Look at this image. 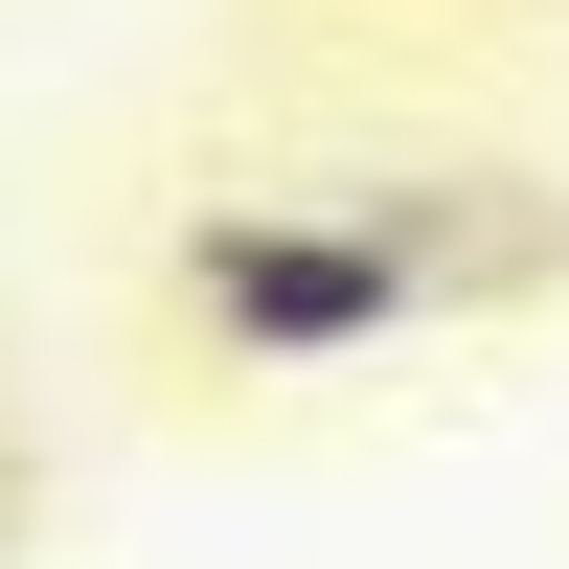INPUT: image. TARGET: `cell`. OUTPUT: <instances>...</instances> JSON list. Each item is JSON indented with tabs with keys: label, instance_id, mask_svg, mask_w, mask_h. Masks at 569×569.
<instances>
[{
	"label": "cell",
	"instance_id": "cell-1",
	"mask_svg": "<svg viewBox=\"0 0 569 569\" xmlns=\"http://www.w3.org/2000/svg\"><path fill=\"white\" fill-rule=\"evenodd\" d=\"M182 319L228 365H365L433 319V228L410 206H206L182 228Z\"/></svg>",
	"mask_w": 569,
	"mask_h": 569
}]
</instances>
